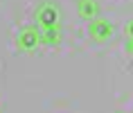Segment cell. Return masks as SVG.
<instances>
[{
	"label": "cell",
	"mask_w": 133,
	"mask_h": 113,
	"mask_svg": "<svg viewBox=\"0 0 133 113\" xmlns=\"http://www.w3.org/2000/svg\"><path fill=\"white\" fill-rule=\"evenodd\" d=\"M61 41H63V32H61V27H48V29H41V45H45V48H56Z\"/></svg>",
	"instance_id": "5"
},
{
	"label": "cell",
	"mask_w": 133,
	"mask_h": 113,
	"mask_svg": "<svg viewBox=\"0 0 133 113\" xmlns=\"http://www.w3.org/2000/svg\"><path fill=\"white\" fill-rule=\"evenodd\" d=\"M88 36H90L95 43H108L113 36H115V25H113L108 18L97 16L95 21L88 23Z\"/></svg>",
	"instance_id": "3"
},
{
	"label": "cell",
	"mask_w": 133,
	"mask_h": 113,
	"mask_svg": "<svg viewBox=\"0 0 133 113\" xmlns=\"http://www.w3.org/2000/svg\"><path fill=\"white\" fill-rule=\"evenodd\" d=\"M16 48L21 50V52H36V50L41 48V29L36 27V25H23L18 32H16Z\"/></svg>",
	"instance_id": "2"
},
{
	"label": "cell",
	"mask_w": 133,
	"mask_h": 113,
	"mask_svg": "<svg viewBox=\"0 0 133 113\" xmlns=\"http://www.w3.org/2000/svg\"><path fill=\"white\" fill-rule=\"evenodd\" d=\"M77 14L86 23L95 21L99 16V2L97 0H77Z\"/></svg>",
	"instance_id": "4"
},
{
	"label": "cell",
	"mask_w": 133,
	"mask_h": 113,
	"mask_svg": "<svg viewBox=\"0 0 133 113\" xmlns=\"http://www.w3.org/2000/svg\"><path fill=\"white\" fill-rule=\"evenodd\" d=\"M124 34H126V41H133V21H129V23H126Z\"/></svg>",
	"instance_id": "6"
},
{
	"label": "cell",
	"mask_w": 133,
	"mask_h": 113,
	"mask_svg": "<svg viewBox=\"0 0 133 113\" xmlns=\"http://www.w3.org/2000/svg\"><path fill=\"white\" fill-rule=\"evenodd\" d=\"M61 7L52 2V0H43L41 5L36 7L34 11V21L38 29H48V27H61Z\"/></svg>",
	"instance_id": "1"
},
{
	"label": "cell",
	"mask_w": 133,
	"mask_h": 113,
	"mask_svg": "<svg viewBox=\"0 0 133 113\" xmlns=\"http://www.w3.org/2000/svg\"><path fill=\"white\" fill-rule=\"evenodd\" d=\"M124 50H126V52H129V54L133 56V41H126V43H124Z\"/></svg>",
	"instance_id": "7"
}]
</instances>
